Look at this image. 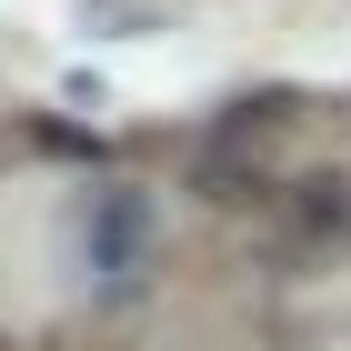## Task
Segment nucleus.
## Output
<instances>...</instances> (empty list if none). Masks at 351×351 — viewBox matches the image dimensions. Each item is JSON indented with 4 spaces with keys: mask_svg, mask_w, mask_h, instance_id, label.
Wrapping results in <instances>:
<instances>
[{
    "mask_svg": "<svg viewBox=\"0 0 351 351\" xmlns=\"http://www.w3.org/2000/svg\"><path fill=\"white\" fill-rule=\"evenodd\" d=\"M0 351H21V341H10V331H0Z\"/></svg>",
    "mask_w": 351,
    "mask_h": 351,
    "instance_id": "nucleus-4",
    "label": "nucleus"
},
{
    "mask_svg": "<svg viewBox=\"0 0 351 351\" xmlns=\"http://www.w3.org/2000/svg\"><path fill=\"white\" fill-rule=\"evenodd\" d=\"M141 241H151V201H141V191H101V261L121 271Z\"/></svg>",
    "mask_w": 351,
    "mask_h": 351,
    "instance_id": "nucleus-3",
    "label": "nucleus"
},
{
    "mask_svg": "<svg viewBox=\"0 0 351 351\" xmlns=\"http://www.w3.org/2000/svg\"><path fill=\"white\" fill-rule=\"evenodd\" d=\"M271 271H331L351 261V171H301L271 201Z\"/></svg>",
    "mask_w": 351,
    "mask_h": 351,
    "instance_id": "nucleus-2",
    "label": "nucleus"
},
{
    "mask_svg": "<svg viewBox=\"0 0 351 351\" xmlns=\"http://www.w3.org/2000/svg\"><path fill=\"white\" fill-rule=\"evenodd\" d=\"M291 141H301V101L291 90H261V101H241L231 121L211 131V151H201V201H261V191L291 181Z\"/></svg>",
    "mask_w": 351,
    "mask_h": 351,
    "instance_id": "nucleus-1",
    "label": "nucleus"
}]
</instances>
